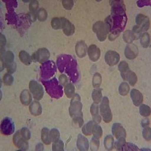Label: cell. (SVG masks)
<instances>
[{
  "instance_id": "obj_1",
  "label": "cell",
  "mask_w": 151,
  "mask_h": 151,
  "mask_svg": "<svg viewBox=\"0 0 151 151\" xmlns=\"http://www.w3.org/2000/svg\"><path fill=\"white\" fill-rule=\"evenodd\" d=\"M57 66L60 73L65 72L73 83H77L79 81V75L77 61L72 55H61L58 58Z\"/></svg>"
},
{
  "instance_id": "obj_2",
  "label": "cell",
  "mask_w": 151,
  "mask_h": 151,
  "mask_svg": "<svg viewBox=\"0 0 151 151\" xmlns=\"http://www.w3.org/2000/svg\"><path fill=\"white\" fill-rule=\"evenodd\" d=\"M42 85L45 86V91L48 95L55 99H59L64 94L63 86L59 83V81L55 77H53L49 80H43L41 79Z\"/></svg>"
},
{
  "instance_id": "obj_3",
  "label": "cell",
  "mask_w": 151,
  "mask_h": 151,
  "mask_svg": "<svg viewBox=\"0 0 151 151\" xmlns=\"http://www.w3.org/2000/svg\"><path fill=\"white\" fill-rule=\"evenodd\" d=\"M82 109H83V104L81 102L80 96L75 93V94L71 98L70 106L69 108V113L71 118L83 117Z\"/></svg>"
},
{
  "instance_id": "obj_4",
  "label": "cell",
  "mask_w": 151,
  "mask_h": 151,
  "mask_svg": "<svg viewBox=\"0 0 151 151\" xmlns=\"http://www.w3.org/2000/svg\"><path fill=\"white\" fill-rule=\"evenodd\" d=\"M57 71V66L53 60H48L44 62L40 66V75L41 79L43 80H49L53 77Z\"/></svg>"
},
{
  "instance_id": "obj_5",
  "label": "cell",
  "mask_w": 151,
  "mask_h": 151,
  "mask_svg": "<svg viewBox=\"0 0 151 151\" xmlns=\"http://www.w3.org/2000/svg\"><path fill=\"white\" fill-rule=\"evenodd\" d=\"M92 30L96 33L97 37L100 42H104L106 40L107 34L110 33V27L103 21H98L93 25Z\"/></svg>"
},
{
  "instance_id": "obj_6",
  "label": "cell",
  "mask_w": 151,
  "mask_h": 151,
  "mask_svg": "<svg viewBox=\"0 0 151 151\" xmlns=\"http://www.w3.org/2000/svg\"><path fill=\"white\" fill-rule=\"evenodd\" d=\"M100 112L101 114L104 121L106 123H109L113 119V115H112L111 110L110 108V101L107 97L102 98L101 104H100Z\"/></svg>"
},
{
  "instance_id": "obj_7",
  "label": "cell",
  "mask_w": 151,
  "mask_h": 151,
  "mask_svg": "<svg viewBox=\"0 0 151 151\" xmlns=\"http://www.w3.org/2000/svg\"><path fill=\"white\" fill-rule=\"evenodd\" d=\"M29 88L35 100L40 101L42 98L43 95H44V90L41 85L38 82L35 80L30 81L29 84Z\"/></svg>"
},
{
  "instance_id": "obj_8",
  "label": "cell",
  "mask_w": 151,
  "mask_h": 151,
  "mask_svg": "<svg viewBox=\"0 0 151 151\" xmlns=\"http://www.w3.org/2000/svg\"><path fill=\"white\" fill-rule=\"evenodd\" d=\"M15 126L12 119L5 117L1 123V132L4 135H11L14 132Z\"/></svg>"
},
{
  "instance_id": "obj_9",
  "label": "cell",
  "mask_w": 151,
  "mask_h": 151,
  "mask_svg": "<svg viewBox=\"0 0 151 151\" xmlns=\"http://www.w3.org/2000/svg\"><path fill=\"white\" fill-rule=\"evenodd\" d=\"M50 58V52L47 48H41L38 49V51L32 55V60L33 62H39L42 64L44 62L48 61Z\"/></svg>"
},
{
  "instance_id": "obj_10",
  "label": "cell",
  "mask_w": 151,
  "mask_h": 151,
  "mask_svg": "<svg viewBox=\"0 0 151 151\" xmlns=\"http://www.w3.org/2000/svg\"><path fill=\"white\" fill-rule=\"evenodd\" d=\"M13 142H14V145L21 150H27L29 147L27 141H26L21 136V131H18V132H16L15 134L13 137Z\"/></svg>"
},
{
  "instance_id": "obj_11",
  "label": "cell",
  "mask_w": 151,
  "mask_h": 151,
  "mask_svg": "<svg viewBox=\"0 0 151 151\" xmlns=\"http://www.w3.org/2000/svg\"><path fill=\"white\" fill-rule=\"evenodd\" d=\"M105 61L110 67L116 65L120 60V55L115 51H108L105 54Z\"/></svg>"
},
{
  "instance_id": "obj_12",
  "label": "cell",
  "mask_w": 151,
  "mask_h": 151,
  "mask_svg": "<svg viewBox=\"0 0 151 151\" xmlns=\"http://www.w3.org/2000/svg\"><path fill=\"white\" fill-rule=\"evenodd\" d=\"M135 22L137 26L141 29V32H145L149 29L150 23V19L147 16L142 14H137L135 18Z\"/></svg>"
},
{
  "instance_id": "obj_13",
  "label": "cell",
  "mask_w": 151,
  "mask_h": 151,
  "mask_svg": "<svg viewBox=\"0 0 151 151\" xmlns=\"http://www.w3.org/2000/svg\"><path fill=\"white\" fill-rule=\"evenodd\" d=\"M61 21V29L66 36H72L75 33V27L65 17H60Z\"/></svg>"
},
{
  "instance_id": "obj_14",
  "label": "cell",
  "mask_w": 151,
  "mask_h": 151,
  "mask_svg": "<svg viewBox=\"0 0 151 151\" xmlns=\"http://www.w3.org/2000/svg\"><path fill=\"white\" fill-rule=\"evenodd\" d=\"M87 53L90 60L93 62L98 61L101 57V50L95 45H89V47L88 48Z\"/></svg>"
},
{
  "instance_id": "obj_15",
  "label": "cell",
  "mask_w": 151,
  "mask_h": 151,
  "mask_svg": "<svg viewBox=\"0 0 151 151\" xmlns=\"http://www.w3.org/2000/svg\"><path fill=\"white\" fill-rule=\"evenodd\" d=\"M138 55V48L134 44H129L125 48V56L129 60H133Z\"/></svg>"
},
{
  "instance_id": "obj_16",
  "label": "cell",
  "mask_w": 151,
  "mask_h": 151,
  "mask_svg": "<svg viewBox=\"0 0 151 151\" xmlns=\"http://www.w3.org/2000/svg\"><path fill=\"white\" fill-rule=\"evenodd\" d=\"M112 133L117 139L119 137H126V132L120 123H114L112 126Z\"/></svg>"
},
{
  "instance_id": "obj_17",
  "label": "cell",
  "mask_w": 151,
  "mask_h": 151,
  "mask_svg": "<svg viewBox=\"0 0 151 151\" xmlns=\"http://www.w3.org/2000/svg\"><path fill=\"white\" fill-rule=\"evenodd\" d=\"M75 50L77 56L80 58H83L86 57V54H87L88 46L84 41H79L76 43Z\"/></svg>"
},
{
  "instance_id": "obj_18",
  "label": "cell",
  "mask_w": 151,
  "mask_h": 151,
  "mask_svg": "<svg viewBox=\"0 0 151 151\" xmlns=\"http://www.w3.org/2000/svg\"><path fill=\"white\" fill-rule=\"evenodd\" d=\"M76 147L80 151H86L89 148V143L85 136L79 134L76 142Z\"/></svg>"
},
{
  "instance_id": "obj_19",
  "label": "cell",
  "mask_w": 151,
  "mask_h": 151,
  "mask_svg": "<svg viewBox=\"0 0 151 151\" xmlns=\"http://www.w3.org/2000/svg\"><path fill=\"white\" fill-rule=\"evenodd\" d=\"M131 98L134 106H140L143 102V95L138 90L132 89L131 91Z\"/></svg>"
},
{
  "instance_id": "obj_20",
  "label": "cell",
  "mask_w": 151,
  "mask_h": 151,
  "mask_svg": "<svg viewBox=\"0 0 151 151\" xmlns=\"http://www.w3.org/2000/svg\"><path fill=\"white\" fill-rule=\"evenodd\" d=\"M29 110L30 113L33 116H38L42 114V106L38 101H33L30 104L29 107Z\"/></svg>"
},
{
  "instance_id": "obj_21",
  "label": "cell",
  "mask_w": 151,
  "mask_h": 151,
  "mask_svg": "<svg viewBox=\"0 0 151 151\" xmlns=\"http://www.w3.org/2000/svg\"><path fill=\"white\" fill-rule=\"evenodd\" d=\"M90 112L92 116L93 121L96 122V123H100L101 122V116L99 115V107H98L97 104L93 103L90 108Z\"/></svg>"
},
{
  "instance_id": "obj_22",
  "label": "cell",
  "mask_w": 151,
  "mask_h": 151,
  "mask_svg": "<svg viewBox=\"0 0 151 151\" xmlns=\"http://www.w3.org/2000/svg\"><path fill=\"white\" fill-rule=\"evenodd\" d=\"M122 78L123 79L124 81H128L129 84L132 86H134L137 83V76H136V74L133 71L129 70L126 73L122 76Z\"/></svg>"
},
{
  "instance_id": "obj_23",
  "label": "cell",
  "mask_w": 151,
  "mask_h": 151,
  "mask_svg": "<svg viewBox=\"0 0 151 151\" xmlns=\"http://www.w3.org/2000/svg\"><path fill=\"white\" fill-rule=\"evenodd\" d=\"M1 60H2V64H3V67H5L9 64L14 63V54L12 53L10 51L6 52V53L1 57Z\"/></svg>"
},
{
  "instance_id": "obj_24",
  "label": "cell",
  "mask_w": 151,
  "mask_h": 151,
  "mask_svg": "<svg viewBox=\"0 0 151 151\" xmlns=\"http://www.w3.org/2000/svg\"><path fill=\"white\" fill-rule=\"evenodd\" d=\"M21 102L25 106H27L32 101V95L28 90H24L20 95Z\"/></svg>"
},
{
  "instance_id": "obj_25",
  "label": "cell",
  "mask_w": 151,
  "mask_h": 151,
  "mask_svg": "<svg viewBox=\"0 0 151 151\" xmlns=\"http://www.w3.org/2000/svg\"><path fill=\"white\" fill-rule=\"evenodd\" d=\"M19 58L23 64H25V65H30L32 61H33L32 57L25 51H21L19 52Z\"/></svg>"
},
{
  "instance_id": "obj_26",
  "label": "cell",
  "mask_w": 151,
  "mask_h": 151,
  "mask_svg": "<svg viewBox=\"0 0 151 151\" xmlns=\"http://www.w3.org/2000/svg\"><path fill=\"white\" fill-rule=\"evenodd\" d=\"M6 20L8 21L9 24L17 26L19 20V16L16 14L14 11H11L6 14Z\"/></svg>"
},
{
  "instance_id": "obj_27",
  "label": "cell",
  "mask_w": 151,
  "mask_h": 151,
  "mask_svg": "<svg viewBox=\"0 0 151 151\" xmlns=\"http://www.w3.org/2000/svg\"><path fill=\"white\" fill-rule=\"evenodd\" d=\"M91 97H92L93 101L94 104H98L102 100V89L101 88H96V89H94L92 91V94H91Z\"/></svg>"
},
{
  "instance_id": "obj_28",
  "label": "cell",
  "mask_w": 151,
  "mask_h": 151,
  "mask_svg": "<svg viewBox=\"0 0 151 151\" xmlns=\"http://www.w3.org/2000/svg\"><path fill=\"white\" fill-rule=\"evenodd\" d=\"M94 123H96V122H94V121L91 120L89 121L86 124V125H83V133L86 136H90L91 134H92V129H93V126H94Z\"/></svg>"
},
{
  "instance_id": "obj_29",
  "label": "cell",
  "mask_w": 151,
  "mask_h": 151,
  "mask_svg": "<svg viewBox=\"0 0 151 151\" xmlns=\"http://www.w3.org/2000/svg\"><path fill=\"white\" fill-rule=\"evenodd\" d=\"M64 92L68 98H71L75 94V86L73 83H68L64 86Z\"/></svg>"
},
{
  "instance_id": "obj_30",
  "label": "cell",
  "mask_w": 151,
  "mask_h": 151,
  "mask_svg": "<svg viewBox=\"0 0 151 151\" xmlns=\"http://www.w3.org/2000/svg\"><path fill=\"white\" fill-rule=\"evenodd\" d=\"M140 40H141V44L142 47L144 48H148L150 46V34L147 33H144L140 36Z\"/></svg>"
},
{
  "instance_id": "obj_31",
  "label": "cell",
  "mask_w": 151,
  "mask_h": 151,
  "mask_svg": "<svg viewBox=\"0 0 151 151\" xmlns=\"http://www.w3.org/2000/svg\"><path fill=\"white\" fill-rule=\"evenodd\" d=\"M49 129L48 128H43L41 133V138L42 142L46 145L51 144V139L49 137Z\"/></svg>"
},
{
  "instance_id": "obj_32",
  "label": "cell",
  "mask_w": 151,
  "mask_h": 151,
  "mask_svg": "<svg viewBox=\"0 0 151 151\" xmlns=\"http://www.w3.org/2000/svg\"><path fill=\"white\" fill-rule=\"evenodd\" d=\"M105 149L107 150H112L114 147V138L112 135H107L104 139Z\"/></svg>"
},
{
  "instance_id": "obj_33",
  "label": "cell",
  "mask_w": 151,
  "mask_h": 151,
  "mask_svg": "<svg viewBox=\"0 0 151 151\" xmlns=\"http://www.w3.org/2000/svg\"><path fill=\"white\" fill-rule=\"evenodd\" d=\"M139 111H140V114H141L142 116L148 117L150 116V113H151L150 107L146 104H141L140 105Z\"/></svg>"
},
{
  "instance_id": "obj_34",
  "label": "cell",
  "mask_w": 151,
  "mask_h": 151,
  "mask_svg": "<svg viewBox=\"0 0 151 151\" xmlns=\"http://www.w3.org/2000/svg\"><path fill=\"white\" fill-rule=\"evenodd\" d=\"M130 91V88H129V84L125 82H123L120 84L119 87V92L122 96H125L127 95Z\"/></svg>"
},
{
  "instance_id": "obj_35",
  "label": "cell",
  "mask_w": 151,
  "mask_h": 151,
  "mask_svg": "<svg viewBox=\"0 0 151 151\" xmlns=\"http://www.w3.org/2000/svg\"><path fill=\"white\" fill-rule=\"evenodd\" d=\"M36 17L40 21H45L48 18V13L45 9H40L36 12Z\"/></svg>"
},
{
  "instance_id": "obj_36",
  "label": "cell",
  "mask_w": 151,
  "mask_h": 151,
  "mask_svg": "<svg viewBox=\"0 0 151 151\" xmlns=\"http://www.w3.org/2000/svg\"><path fill=\"white\" fill-rule=\"evenodd\" d=\"M92 134L94 135V137H97L98 139L102 137V134H103L102 128L100 125H98L97 123H94V126H93Z\"/></svg>"
},
{
  "instance_id": "obj_37",
  "label": "cell",
  "mask_w": 151,
  "mask_h": 151,
  "mask_svg": "<svg viewBox=\"0 0 151 151\" xmlns=\"http://www.w3.org/2000/svg\"><path fill=\"white\" fill-rule=\"evenodd\" d=\"M102 77L101 75L98 73H94L92 78V86L94 88H99L101 85Z\"/></svg>"
},
{
  "instance_id": "obj_38",
  "label": "cell",
  "mask_w": 151,
  "mask_h": 151,
  "mask_svg": "<svg viewBox=\"0 0 151 151\" xmlns=\"http://www.w3.org/2000/svg\"><path fill=\"white\" fill-rule=\"evenodd\" d=\"M123 40L126 43H128V44H132V42L134 41V40H134V35H133L132 31L130 30H126L124 32Z\"/></svg>"
},
{
  "instance_id": "obj_39",
  "label": "cell",
  "mask_w": 151,
  "mask_h": 151,
  "mask_svg": "<svg viewBox=\"0 0 151 151\" xmlns=\"http://www.w3.org/2000/svg\"><path fill=\"white\" fill-rule=\"evenodd\" d=\"M52 150L53 151H64V142L60 140L55 141L52 144Z\"/></svg>"
},
{
  "instance_id": "obj_40",
  "label": "cell",
  "mask_w": 151,
  "mask_h": 151,
  "mask_svg": "<svg viewBox=\"0 0 151 151\" xmlns=\"http://www.w3.org/2000/svg\"><path fill=\"white\" fill-rule=\"evenodd\" d=\"M119 70L120 72L121 76L124 75L125 73L128 72L129 70H130V69H129V64H128L127 62L125 61H121L119 64L118 66Z\"/></svg>"
},
{
  "instance_id": "obj_41",
  "label": "cell",
  "mask_w": 151,
  "mask_h": 151,
  "mask_svg": "<svg viewBox=\"0 0 151 151\" xmlns=\"http://www.w3.org/2000/svg\"><path fill=\"white\" fill-rule=\"evenodd\" d=\"M49 137L51 141L55 142V141H58L60 138V132L57 129H52L49 132Z\"/></svg>"
},
{
  "instance_id": "obj_42",
  "label": "cell",
  "mask_w": 151,
  "mask_h": 151,
  "mask_svg": "<svg viewBox=\"0 0 151 151\" xmlns=\"http://www.w3.org/2000/svg\"><path fill=\"white\" fill-rule=\"evenodd\" d=\"M117 140H118L117 142L116 143V144H114L116 150L119 151H122V150H123L124 145H125V143H126V141H125V137H119V138H118Z\"/></svg>"
},
{
  "instance_id": "obj_43",
  "label": "cell",
  "mask_w": 151,
  "mask_h": 151,
  "mask_svg": "<svg viewBox=\"0 0 151 151\" xmlns=\"http://www.w3.org/2000/svg\"><path fill=\"white\" fill-rule=\"evenodd\" d=\"M100 146V142L99 139L97 138V137H93L91 140V142H90V148H91V150L95 151L98 150V148Z\"/></svg>"
},
{
  "instance_id": "obj_44",
  "label": "cell",
  "mask_w": 151,
  "mask_h": 151,
  "mask_svg": "<svg viewBox=\"0 0 151 151\" xmlns=\"http://www.w3.org/2000/svg\"><path fill=\"white\" fill-rule=\"evenodd\" d=\"M3 83L5 86H12L14 83V78L10 73H5L3 76Z\"/></svg>"
},
{
  "instance_id": "obj_45",
  "label": "cell",
  "mask_w": 151,
  "mask_h": 151,
  "mask_svg": "<svg viewBox=\"0 0 151 151\" xmlns=\"http://www.w3.org/2000/svg\"><path fill=\"white\" fill-rule=\"evenodd\" d=\"M144 130L142 131V135L144 138L147 141H150L151 140V129L150 128L146 126L144 127Z\"/></svg>"
},
{
  "instance_id": "obj_46",
  "label": "cell",
  "mask_w": 151,
  "mask_h": 151,
  "mask_svg": "<svg viewBox=\"0 0 151 151\" xmlns=\"http://www.w3.org/2000/svg\"><path fill=\"white\" fill-rule=\"evenodd\" d=\"M52 27L54 29H59L61 28V21L59 17H54L52 20Z\"/></svg>"
},
{
  "instance_id": "obj_47",
  "label": "cell",
  "mask_w": 151,
  "mask_h": 151,
  "mask_svg": "<svg viewBox=\"0 0 151 151\" xmlns=\"http://www.w3.org/2000/svg\"><path fill=\"white\" fill-rule=\"evenodd\" d=\"M5 6H6V9H7L8 12H11V11H14V9L15 8H17V1H14V0H10V1H7V2H5Z\"/></svg>"
},
{
  "instance_id": "obj_48",
  "label": "cell",
  "mask_w": 151,
  "mask_h": 151,
  "mask_svg": "<svg viewBox=\"0 0 151 151\" xmlns=\"http://www.w3.org/2000/svg\"><path fill=\"white\" fill-rule=\"evenodd\" d=\"M29 12H32V13H35V14H36L37 9H39V2H38V1H36V0L31 1L29 5Z\"/></svg>"
},
{
  "instance_id": "obj_49",
  "label": "cell",
  "mask_w": 151,
  "mask_h": 151,
  "mask_svg": "<svg viewBox=\"0 0 151 151\" xmlns=\"http://www.w3.org/2000/svg\"><path fill=\"white\" fill-rule=\"evenodd\" d=\"M21 134L23 137H24V139L26 140V141H28V140L30 139L31 137V132L27 128L24 127L21 129Z\"/></svg>"
},
{
  "instance_id": "obj_50",
  "label": "cell",
  "mask_w": 151,
  "mask_h": 151,
  "mask_svg": "<svg viewBox=\"0 0 151 151\" xmlns=\"http://www.w3.org/2000/svg\"><path fill=\"white\" fill-rule=\"evenodd\" d=\"M122 150L125 151H136V150H139L138 147H137L136 145H134V144L132 143H125V144L123 147V150Z\"/></svg>"
},
{
  "instance_id": "obj_51",
  "label": "cell",
  "mask_w": 151,
  "mask_h": 151,
  "mask_svg": "<svg viewBox=\"0 0 151 151\" xmlns=\"http://www.w3.org/2000/svg\"><path fill=\"white\" fill-rule=\"evenodd\" d=\"M62 4H63L64 9H67V10H71L73 7L74 2L73 0H63Z\"/></svg>"
},
{
  "instance_id": "obj_52",
  "label": "cell",
  "mask_w": 151,
  "mask_h": 151,
  "mask_svg": "<svg viewBox=\"0 0 151 151\" xmlns=\"http://www.w3.org/2000/svg\"><path fill=\"white\" fill-rule=\"evenodd\" d=\"M73 122L74 125L78 128H81L84 124V120H83V117H76L73 119Z\"/></svg>"
},
{
  "instance_id": "obj_53",
  "label": "cell",
  "mask_w": 151,
  "mask_h": 151,
  "mask_svg": "<svg viewBox=\"0 0 151 151\" xmlns=\"http://www.w3.org/2000/svg\"><path fill=\"white\" fill-rule=\"evenodd\" d=\"M5 67H6V69H7L8 73H9L10 74L14 73L16 70V68H17V64H16L15 62H14V63H12V64H9V65H7Z\"/></svg>"
},
{
  "instance_id": "obj_54",
  "label": "cell",
  "mask_w": 151,
  "mask_h": 151,
  "mask_svg": "<svg viewBox=\"0 0 151 151\" xmlns=\"http://www.w3.org/2000/svg\"><path fill=\"white\" fill-rule=\"evenodd\" d=\"M59 83L62 86H65L68 83V78H67V76H65L64 74H61V75L59 76Z\"/></svg>"
},
{
  "instance_id": "obj_55",
  "label": "cell",
  "mask_w": 151,
  "mask_h": 151,
  "mask_svg": "<svg viewBox=\"0 0 151 151\" xmlns=\"http://www.w3.org/2000/svg\"><path fill=\"white\" fill-rule=\"evenodd\" d=\"M137 5L138 7L142 8L145 5H150V1H148V0H146V1H144V0H138L137 1Z\"/></svg>"
},
{
  "instance_id": "obj_56",
  "label": "cell",
  "mask_w": 151,
  "mask_h": 151,
  "mask_svg": "<svg viewBox=\"0 0 151 151\" xmlns=\"http://www.w3.org/2000/svg\"><path fill=\"white\" fill-rule=\"evenodd\" d=\"M119 35H120V33H110V35H109V40H110V41H114Z\"/></svg>"
},
{
  "instance_id": "obj_57",
  "label": "cell",
  "mask_w": 151,
  "mask_h": 151,
  "mask_svg": "<svg viewBox=\"0 0 151 151\" xmlns=\"http://www.w3.org/2000/svg\"><path fill=\"white\" fill-rule=\"evenodd\" d=\"M150 124V120L147 118L144 119L142 121H141V125L143 127H146V126H148Z\"/></svg>"
},
{
  "instance_id": "obj_58",
  "label": "cell",
  "mask_w": 151,
  "mask_h": 151,
  "mask_svg": "<svg viewBox=\"0 0 151 151\" xmlns=\"http://www.w3.org/2000/svg\"><path fill=\"white\" fill-rule=\"evenodd\" d=\"M5 43H6V40H5V37L4 35L1 34V48H3L5 46Z\"/></svg>"
},
{
  "instance_id": "obj_59",
  "label": "cell",
  "mask_w": 151,
  "mask_h": 151,
  "mask_svg": "<svg viewBox=\"0 0 151 151\" xmlns=\"http://www.w3.org/2000/svg\"><path fill=\"white\" fill-rule=\"evenodd\" d=\"M36 151H42L44 150V146H43V144L42 143H40V144H38L36 146Z\"/></svg>"
}]
</instances>
